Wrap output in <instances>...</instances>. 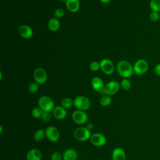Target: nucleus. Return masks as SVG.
I'll return each mask as SVG.
<instances>
[{
  "mask_svg": "<svg viewBox=\"0 0 160 160\" xmlns=\"http://www.w3.org/2000/svg\"><path fill=\"white\" fill-rule=\"evenodd\" d=\"M72 121L78 124H84L88 119V116L84 111L76 110L72 113Z\"/></svg>",
  "mask_w": 160,
  "mask_h": 160,
  "instance_id": "obj_6",
  "label": "nucleus"
},
{
  "mask_svg": "<svg viewBox=\"0 0 160 160\" xmlns=\"http://www.w3.org/2000/svg\"><path fill=\"white\" fill-rule=\"evenodd\" d=\"M118 74L124 78H128L134 73L133 66L127 61L122 60L118 62L116 66Z\"/></svg>",
  "mask_w": 160,
  "mask_h": 160,
  "instance_id": "obj_1",
  "label": "nucleus"
},
{
  "mask_svg": "<svg viewBox=\"0 0 160 160\" xmlns=\"http://www.w3.org/2000/svg\"><path fill=\"white\" fill-rule=\"evenodd\" d=\"M48 27L49 29L51 31H57L60 28L59 21L56 18H52L50 19L48 23Z\"/></svg>",
  "mask_w": 160,
  "mask_h": 160,
  "instance_id": "obj_19",
  "label": "nucleus"
},
{
  "mask_svg": "<svg viewBox=\"0 0 160 160\" xmlns=\"http://www.w3.org/2000/svg\"><path fill=\"white\" fill-rule=\"evenodd\" d=\"M74 137L79 141H86L89 139L91 136V131L86 127H79L76 128L73 133Z\"/></svg>",
  "mask_w": 160,
  "mask_h": 160,
  "instance_id": "obj_4",
  "label": "nucleus"
},
{
  "mask_svg": "<svg viewBox=\"0 0 160 160\" xmlns=\"http://www.w3.org/2000/svg\"><path fill=\"white\" fill-rule=\"evenodd\" d=\"M91 86L93 89L98 92L104 93L105 85L103 81L98 76L94 77L91 80Z\"/></svg>",
  "mask_w": 160,
  "mask_h": 160,
  "instance_id": "obj_12",
  "label": "nucleus"
},
{
  "mask_svg": "<svg viewBox=\"0 0 160 160\" xmlns=\"http://www.w3.org/2000/svg\"><path fill=\"white\" fill-rule=\"evenodd\" d=\"M121 87L124 91H128L131 88V81L128 78H124L121 82Z\"/></svg>",
  "mask_w": 160,
  "mask_h": 160,
  "instance_id": "obj_24",
  "label": "nucleus"
},
{
  "mask_svg": "<svg viewBox=\"0 0 160 160\" xmlns=\"http://www.w3.org/2000/svg\"><path fill=\"white\" fill-rule=\"evenodd\" d=\"M74 106L78 110L86 111L91 107L90 100L84 96H78L74 99Z\"/></svg>",
  "mask_w": 160,
  "mask_h": 160,
  "instance_id": "obj_3",
  "label": "nucleus"
},
{
  "mask_svg": "<svg viewBox=\"0 0 160 160\" xmlns=\"http://www.w3.org/2000/svg\"><path fill=\"white\" fill-rule=\"evenodd\" d=\"M43 112L44 111L39 107L34 108L31 112L32 116L36 119H40V118L41 119Z\"/></svg>",
  "mask_w": 160,
  "mask_h": 160,
  "instance_id": "obj_23",
  "label": "nucleus"
},
{
  "mask_svg": "<svg viewBox=\"0 0 160 160\" xmlns=\"http://www.w3.org/2000/svg\"><path fill=\"white\" fill-rule=\"evenodd\" d=\"M66 6L70 12H76L80 8V2L79 0H66Z\"/></svg>",
  "mask_w": 160,
  "mask_h": 160,
  "instance_id": "obj_17",
  "label": "nucleus"
},
{
  "mask_svg": "<svg viewBox=\"0 0 160 160\" xmlns=\"http://www.w3.org/2000/svg\"><path fill=\"white\" fill-rule=\"evenodd\" d=\"M42 158L41 151L37 148L30 149L26 155L27 160H41Z\"/></svg>",
  "mask_w": 160,
  "mask_h": 160,
  "instance_id": "obj_15",
  "label": "nucleus"
},
{
  "mask_svg": "<svg viewBox=\"0 0 160 160\" xmlns=\"http://www.w3.org/2000/svg\"><path fill=\"white\" fill-rule=\"evenodd\" d=\"M111 0H100V1L104 4H108L109 3Z\"/></svg>",
  "mask_w": 160,
  "mask_h": 160,
  "instance_id": "obj_34",
  "label": "nucleus"
},
{
  "mask_svg": "<svg viewBox=\"0 0 160 160\" xmlns=\"http://www.w3.org/2000/svg\"><path fill=\"white\" fill-rule=\"evenodd\" d=\"M53 116L59 120H62L66 118L67 116V111L65 108H64L62 106H56L54 107L52 111Z\"/></svg>",
  "mask_w": 160,
  "mask_h": 160,
  "instance_id": "obj_13",
  "label": "nucleus"
},
{
  "mask_svg": "<svg viewBox=\"0 0 160 160\" xmlns=\"http://www.w3.org/2000/svg\"><path fill=\"white\" fill-rule=\"evenodd\" d=\"M46 136V132L45 130L43 129H38L34 134V139L36 141H42L44 137Z\"/></svg>",
  "mask_w": 160,
  "mask_h": 160,
  "instance_id": "obj_20",
  "label": "nucleus"
},
{
  "mask_svg": "<svg viewBox=\"0 0 160 160\" xmlns=\"http://www.w3.org/2000/svg\"><path fill=\"white\" fill-rule=\"evenodd\" d=\"M18 31L21 37L24 39H29L33 34V31L31 28L26 24L20 26L18 29Z\"/></svg>",
  "mask_w": 160,
  "mask_h": 160,
  "instance_id": "obj_14",
  "label": "nucleus"
},
{
  "mask_svg": "<svg viewBox=\"0 0 160 160\" xmlns=\"http://www.w3.org/2000/svg\"><path fill=\"white\" fill-rule=\"evenodd\" d=\"M39 89V84L36 82H31L28 86V91L29 92L34 94L36 93Z\"/></svg>",
  "mask_w": 160,
  "mask_h": 160,
  "instance_id": "obj_26",
  "label": "nucleus"
},
{
  "mask_svg": "<svg viewBox=\"0 0 160 160\" xmlns=\"http://www.w3.org/2000/svg\"><path fill=\"white\" fill-rule=\"evenodd\" d=\"M65 12L64 11L63 9L62 8H58L56 9V11L54 12V16L56 18L59 19V18H61L64 16Z\"/></svg>",
  "mask_w": 160,
  "mask_h": 160,
  "instance_id": "obj_27",
  "label": "nucleus"
},
{
  "mask_svg": "<svg viewBox=\"0 0 160 160\" xmlns=\"http://www.w3.org/2000/svg\"><path fill=\"white\" fill-rule=\"evenodd\" d=\"M89 68L92 71H97L100 69V64L97 61H92L89 65Z\"/></svg>",
  "mask_w": 160,
  "mask_h": 160,
  "instance_id": "obj_28",
  "label": "nucleus"
},
{
  "mask_svg": "<svg viewBox=\"0 0 160 160\" xmlns=\"http://www.w3.org/2000/svg\"><path fill=\"white\" fill-rule=\"evenodd\" d=\"M159 16H160V11H159Z\"/></svg>",
  "mask_w": 160,
  "mask_h": 160,
  "instance_id": "obj_37",
  "label": "nucleus"
},
{
  "mask_svg": "<svg viewBox=\"0 0 160 160\" xmlns=\"http://www.w3.org/2000/svg\"><path fill=\"white\" fill-rule=\"evenodd\" d=\"M72 105H74V100H72L71 98H66L61 101V106L65 109H68Z\"/></svg>",
  "mask_w": 160,
  "mask_h": 160,
  "instance_id": "obj_22",
  "label": "nucleus"
},
{
  "mask_svg": "<svg viewBox=\"0 0 160 160\" xmlns=\"http://www.w3.org/2000/svg\"><path fill=\"white\" fill-rule=\"evenodd\" d=\"M120 84L116 81H111L108 82L104 87V94L108 96H112L118 92L119 89Z\"/></svg>",
  "mask_w": 160,
  "mask_h": 160,
  "instance_id": "obj_10",
  "label": "nucleus"
},
{
  "mask_svg": "<svg viewBox=\"0 0 160 160\" xmlns=\"http://www.w3.org/2000/svg\"><path fill=\"white\" fill-rule=\"evenodd\" d=\"M149 7L152 11H160V0H151L149 2Z\"/></svg>",
  "mask_w": 160,
  "mask_h": 160,
  "instance_id": "obj_21",
  "label": "nucleus"
},
{
  "mask_svg": "<svg viewBox=\"0 0 160 160\" xmlns=\"http://www.w3.org/2000/svg\"><path fill=\"white\" fill-rule=\"evenodd\" d=\"M51 160H63L62 156L58 152H53L51 156Z\"/></svg>",
  "mask_w": 160,
  "mask_h": 160,
  "instance_id": "obj_31",
  "label": "nucleus"
},
{
  "mask_svg": "<svg viewBox=\"0 0 160 160\" xmlns=\"http://www.w3.org/2000/svg\"><path fill=\"white\" fill-rule=\"evenodd\" d=\"M90 140L91 143L97 147H102L106 143V137L99 132H96L91 134Z\"/></svg>",
  "mask_w": 160,
  "mask_h": 160,
  "instance_id": "obj_11",
  "label": "nucleus"
},
{
  "mask_svg": "<svg viewBox=\"0 0 160 160\" xmlns=\"http://www.w3.org/2000/svg\"><path fill=\"white\" fill-rule=\"evenodd\" d=\"M51 118V115L49 112H44L41 117V119L44 122L49 121Z\"/></svg>",
  "mask_w": 160,
  "mask_h": 160,
  "instance_id": "obj_30",
  "label": "nucleus"
},
{
  "mask_svg": "<svg viewBox=\"0 0 160 160\" xmlns=\"http://www.w3.org/2000/svg\"><path fill=\"white\" fill-rule=\"evenodd\" d=\"M149 68L148 61L144 59L138 60L133 66L134 73L138 75H142L145 74Z\"/></svg>",
  "mask_w": 160,
  "mask_h": 160,
  "instance_id": "obj_5",
  "label": "nucleus"
},
{
  "mask_svg": "<svg viewBox=\"0 0 160 160\" xmlns=\"http://www.w3.org/2000/svg\"><path fill=\"white\" fill-rule=\"evenodd\" d=\"M86 128L88 129H89V131H91V130H92V128H93V124H92V123H89V124L86 126Z\"/></svg>",
  "mask_w": 160,
  "mask_h": 160,
  "instance_id": "obj_33",
  "label": "nucleus"
},
{
  "mask_svg": "<svg viewBox=\"0 0 160 160\" xmlns=\"http://www.w3.org/2000/svg\"><path fill=\"white\" fill-rule=\"evenodd\" d=\"M111 101H112V99H111L110 96L105 95V96H103L101 98V99H100V104L102 106H109L111 104Z\"/></svg>",
  "mask_w": 160,
  "mask_h": 160,
  "instance_id": "obj_25",
  "label": "nucleus"
},
{
  "mask_svg": "<svg viewBox=\"0 0 160 160\" xmlns=\"http://www.w3.org/2000/svg\"><path fill=\"white\" fill-rule=\"evenodd\" d=\"M149 18L152 21L156 22L157 21L159 18H160V16H159V12H156V11H152L149 15Z\"/></svg>",
  "mask_w": 160,
  "mask_h": 160,
  "instance_id": "obj_29",
  "label": "nucleus"
},
{
  "mask_svg": "<svg viewBox=\"0 0 160 160\" xmlns=\"http://www.w3.org/2000/svg\"><path fill=\"white\" fill-rule=\"evenodd\" d=\"M154 72L156 75L160 76V63L156 64L154 67Z\"/></svg>",
  "mask_w": 160,
  "mask_h": 160,
  "instance_id": "obj_32",
  "label": "nucleus"
},
{
  "mask_svg": "<svg viewBox=\"0 0 160 160\" xmlns=\"http://www.w3.org/2000/svg\"><path fill=\"white\" fill-rule=\"evenodd\" d=\"M46 137L51 142H57L60 138V133L59 130L55 126H50L45 129Z\"/></svg>",
  "mask_w": 160,
  "mask_h": 160,
  "instance_id": "obj_7",
  "label": "nucleus"
},
{
  "mask_svg": "<svg viewBox=\"0 0 160 160\" xmlns=\"http://www.w3.org/2000/svg\"><path fill=\"white\" fill-rule=\"evenodd\" d=\"M62 158L63 160H77L78 153L73 149H68L64 152Z\"/></svg>",
  "mask_w": 160,
  "mask_h": 160,
  "instance_id": "obj_18",
  "label": "nucleus"
},
{
  "mask_svg": "<svg viewBox=\"0 0 160 160\" xmlns=\"http://www.w3.org/2000/svg\"><path fill=\"white\" fill-rule=\"evenodd\" d=\"M2 125H1L0 126V133H2Z\"/></svg>",
  "mask_w": 160,
  "mask_h": 160,
  "instance_id": "obj_35",
  "label": "nucleus"
},
{
  "mask_svg": "<svg viewBox=\"0 0 160 160\" xmlns=\"http://www.w3.org/2000/svg\"><path fill=\"white\" fill-rule=\"evenodd\" d=\"M38 106L44 112H51L55 107L54 101L49 96H42L38 99Z\"/></svg>",
  "mask_w": 160,
  "mask_h": 160,
  "instance_id": "obj_2",
  "label": "nucleus"
},
{
  "mask_svg": "<svg viewBox=\"0 0 160 160\" xmlns=\"http://www.w3.org/2000/svg\"><path fill=\"white\" fill-rule=\"evenodd\" d=\"M59 1H66V0H59Z\"/></svg>",
  "mask_w": 160,
  "mask_h": 160,
  "instance_id": "obj_36",
  "label": "nucleus"
},
{
  "mask_svg": "<svg viewBox=\"0 0 160 160\" xmlns=\"http://www.w3.org/2000/svg\"><path fill=\"white\" fill-rule=\"evenodd\" d=\"M100 69L107 75L112 74L114 71V66L113 62L109 59H103L100 62Z\"/></svg>",
  "mask_w": 160,
  "mask_h": 160,
  "instance_id": "obj_8",
  "label": "nucleus"
},
{
  "mask_svg": "<svg viewBox=\"0 0 160 160\" xmlns=\"http://www.w3.org/2000/svg\"><path fill=\"white\" fill-rule=\"evenodd\" d=\"M112 160H126V155L124 150L121 148H116L112 152Z\"/></svg>",
  "mask_w": 160,
  "mask_h": 160,
  "instance_id": "obj_16",
  "label": "nucleus"
},
{
  "mask_svg": "<svg viewBox=\"0 0 160 160\" xmlns=\"http://www.w3.org/2000/svg\"><path fill=\"white\" fill-rule=\"evenodd\" d=\"M33 76L35 82H38L39 84H42L45 83L48 78L46 71L42 68H36L34 71Z\"/></svg>",
  "mask_w": 160,
  "mask_h": 160,
  "instance_id": "obj_9",
  "label": "nucleus"
}]
</instances>
